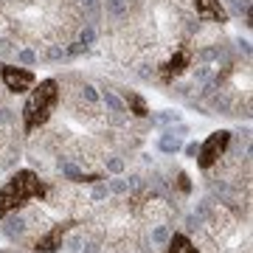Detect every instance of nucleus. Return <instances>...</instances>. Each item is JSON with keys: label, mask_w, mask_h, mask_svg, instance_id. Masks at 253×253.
Masks as SVG:
<instances>
[{"label": "nucleus", "mask_w": 253, "mask_h": 253, "mask_svg": "<svg viewBox=\"0 0 253 253\" xmlns=\"http://www.w3.org/2000/svg\"><path fill=\"white\" fill-rule=\"evenodd\" d=\"M45 194H48V183L37 172H31V169L14 172L0 189V219L20 211V208H26L34 200H42Z\"/></svg>", "instance_id": "1"}, {"label": "nucleus", "mask_w": 253, "mask_h": 253, "mask_svg": "<svg viewBox=\"0 0 253 253\" xmlns=\"http://www.w3.org/2000/svg\"><path fill=\"white\" fill-rule=\"evenodd\" d=\"M62 99V90H59V82L56 79H42L37 82L34 87L28 90L26 104L20 110V118H23V129L28 135L37 132L40 126H45L51 121V116L56 113V104Z\"/></svg>", "instance_id": "2"}, {"label": "nucleus", "mask_w": 253, "mask_h": 253, "mask_svg": "<svg viewBox=\"0 0 253 253\" xmlns=\"http://www.w3.org/2000/svg\"><path fill=\"white\" fill-rule=\"evenodd\" d=\"M228 149H231V132L228 129H217V132H211V135L203 141V144L197 146V166L203 169V172H208V169H214L222 158L228 155Z\"/></svg>", "instance_id": "3"}, {"label": "nucleus", "mask_w": 253, "mask_h": 253, "mask_svg": "<svg viewBox=\"0 0 253 253\" xmlns=\"http://www.w3.org/2000/svg\"><path fill=\"white\" fill-rule=\"evenodd\" d=\"M0 82L6 84V90L11 93H28L31 87L37 84V76L34 71L28 68H20V65H0Z\"/></svg>", "instance_id": "4"}, {"label": "nucleus", "mask_w": 253, "mask_h": 253, "mask_svg": "<svg viewBox=\"0 0 253 253\" xmlns=\"http://www.w3.org/2000/svg\"><path fill=\"white\" fill-rule=\"evenodd\" d=\"M191 48L186 45H177L172 51V56L166 59V62L158 68V73H161V82H174L177 76H183V73L189 71V65H191Z\"/></svg>", "instance_id": "5"}, {"label": "nucleus", "mask_w": 253, "mask_h": 253, "mask_svg": "<svg viewBox=\"0 0 253 253\" xmlns=\"http://www.w3.org/2000/svg\"><path fill=\"white\" fill-rule=\"evenodd\" d=\"M194 11L206 23H217V26H225L228 23V11L222 6V0H194Z\"/></svg>", "instance_id": "6"}, {"label": "nucleus", "mask_w": 253, "mask_h": 253, "mask_svg": "<svg viewBox=\"0 0 253 253\" xmlns=\"http://www.w3.org/2000/svg\"><path fill=\"white\" fill-rule=\"evenodd\" d=\"M62 236H65V225H54L48 234H42L34 242V251L37 253H54V251H59V248H62Z\"/></svg>", "instance_id": "7"}, {"label": "nucleus", "mask_w": 253, "mask_h": 253, "mask_svg": "<svg viewBox=\"0 0 253 253\" xmlns=\"http://www.w3.org/2000/svg\"><path fill=\"white\" fill-rule=\"evenodd\" d=\"M163 253H200V248L186 234H172V239H169V245H166Z\"/></svg>", "instance_id": "8"}, {"label": "nucleus", "mask_w": 253, "mask_h": 253, "mask_svg": "<svg viewBox=\"0 0 253 253\" xmlns=\"http://www.w3.org/2000/svg\"><path fill=\"white\" fill-rule=\"evenodd\" d=\"M126 101L132 104V113H135V116H141V118H144L146 113H149V107H146V101L141 99V96H135V93H126Z\"/></svg>", "instance_id": "9"}]
</instances>
